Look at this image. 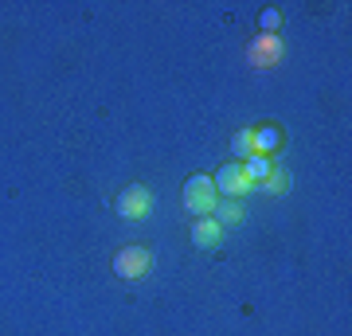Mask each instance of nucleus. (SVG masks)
Wrapping results in <instances>:
<instances>
[{
    "label": "nucleus",
    "instance_id": "f257e3e1",
    "mask_svg": "<svg viewBox=\"0 0 352 336\" xmlns=\"http://www.w3.org/2000/svg\"><path fill=\"white\" fill-rule=\"evenodd\" d=\"M215 199H219V192H215V184L208 176H188V184H184V208L192 215H212Z\"/></svg>",
    "mask_w": 352,
    "mask_h": 336
},
{
    "label": "nucleus",
    "instance_id": "39448f33",
    "mask_svg": "<svg viewBox=\"0 0 352 336\" xmlns=\"http://www.w3.org/2000/svg\"><path fill=\"white\" fill-rule=\"evenodd\" d=\"M192 243H196V247H204V250L219 247V243H223V227L215 223L212 215H200V219L192 223Z\"/></svg>",
    "mask_w": 352,
    "mask_h": 336
},
{
    "label": "nucleus",
    "instance_id": "423d86ee",
    "mask_svg": "<svg viewBox=\"0 0 352 336\" xmlns=\"http://www.w3.org/2000/svg\"><path fill=\"white\" fill-rule=\"evenodd\" d=\"M212 219L219 227H235V223H243V203L239 199H215V212H212Z\"/></svg>",
    "mask_w": 352,
    "mask_h": 336
},
{
    "label": "nucleus",
    "instance_id": "6e6552de",
    "mask_svg": "<svg viewBox=\"0 0 352 336\" xmlns=\"http://www.w3.org/2000/svg\"><path fill=\"white\" fill-rule=\"evenodd\" d=\"M278 145H282V133H278L274 125H266V129H254V153H274Z\"/></svg>",
    "mask_w": 352,
    "mask_h": 336
},
{
    "label": "nucleus",
    "instance_id": "1a4fd4ad",
    "mask_svg": "<svg viewBox=\"0 0 352 336\" xmlns=\"http://www.w3.org/2000/svg\"><path fill=\"white\" fill-rule=\"evenodd\" d=\"M231 149L239 153V157H254V129H239L231 137Z\"/></svg>",
    "mask_w": 352,
    "mask_h": 336
},
{
    "label": "nucleus",
    "instance_id": "f8f14e48",
    "mask_svg": "<svg viewBox=\"0 0 352 336\" xmlns=\"http://www.w3.org/2000/svg\"><path fill=\"white\" fill-rule=\"evenodd\" d=\"M258 24H263V32H278V27H282V12H278V8H266V12L258 16Z\"/></svg>",
    "mask_w": 352,
    "mask_h": 336
},
{
    "label": "nucleus",
    "instance_id": "20e7f679",
    "mask_svg": "<svg viewBox=\"0 0 352 336\" xmlns=\"http://www.w3.org/2000/svg\"><path fill=\"white\" fill-rule=\"evenodd\" d=\"M149 208H153V196H149V188H141V184H129L118 196V215H126V219H141V215H149Z\"/></svg>",
    "mask_w": 352,
    "mask_h": 336
},
{
    "label": "nucleus",
    "instance_id": "9d476101",
    "mask_svg": "<svg viewBox=\"0 0 352 336\" xmlns=\"http://www.w3.org/2000/svg\"><path fill=\"white\" fill-rule=\"evenodd\" d=\"M251 51H254V63H270L278 51H282V43H278V39H258Z\"/></svg>",
    "mask_w": 352,
    "mask_h": 336
},
{
    "label": "nucleus",
    "instance_id": "0eeeda50",
    "mask_svg": "<svg viewBox=\"0 0 352 336\" xmlns=\"http://www.w3.org/2000/svg\"><path fill=\"white\" fill-rule=\"evenodd\" d=\"M274 172V168H270V161H266L263 153H254V157H247V164H243V176H247V180H251L254 188L263 184L266 176Z\"/></svg>",
    "mask_w": 352,
    "mask_h": 336
},
{
    "label": "nucleus",
    "instance_id": "7ed1b4c3",
    "mask_svg": "<svg viewBox=\"0 0 352 336\" xmlns=\"http://www.w3.org/2000/svg\"><path fill=\"white\" fill-rule=\"evenodd\" d=\"M215 192H219V196L223 199H239L243 192H251V180H247V176H243V164H223V168H219V172H215Z\"/></svg>",
    "mask_w": 352,
    "mask_h": 336
},
{
    "label": "nucleus",
    "instance_id": "9b49d317",
    "mask_svg": "<svg viewBox=\"0 0 352 336\" xmlns=\"http://www.w3.org/2000/svg\"><path fill=\"white\" fill-rule=\"evenodd\" d=\"M258 188H263V192H270V196H278V192H286V188H289V176L286 172H270Z\"/></svg>",
    "mask_w": 352,
    "mask_h": 336
},
{
    "label": "nucleus",
    "instance_id": "f03ea898",
    "mask_svg": "<svg viewBox=\"0 0 352 336\" xmlns=\"http://www.w3.org/2000/svg\"><path fill=\"white\" fill-rule=\"evenodd\" d=\"M149 250H141V247H126V250H118L113 254V274L118 278H145L149 274Z\"/></svg>",
    "mask_w": 352,
    "mask_h": 336
}]
</instances>
